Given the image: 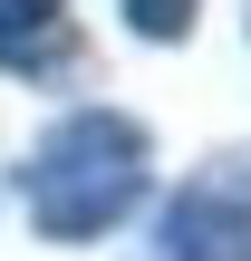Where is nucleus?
<instances>
[{
	"instance_id": "3",
	"label": "nucleus",
	"mask_w": 251,
	"mask_h": 261,
	"mask_svg": "<svg viewBox=\"0 0 251 261\" xmlns=\"http://www.w3.org/2000/svg\"><path fill=\"white\" fill-rule=\"evenodd\" d=\"M68 0H0V68H19V77H48V68H68Z\"/></svg>"
},
{
	"instance_id": "1",
	"label": "nucleus",
	"mask_w": 251,
	"mask_h": 261,
	"mask_svg": "<svg viewBox=\"0 0 251 261\" xmlns=\"http://www.w3.org/2000/svg\"><path fill=\"white\" fill-rule=\"evenodd\" d=\"M145 184H155V136H145L126 107H77V116H58V126L29 145V165H19V203H29V223H39L48 242H97V232H116V223L145 203Z\"/></svg>"
},
{
	"instance_id": "2",
	"label": "nucleus",
	"mask_w": 251,
	"mask_h": 261,
	"mask_svg": "<svg viewBox=\"0 0 251 261\" xmlns=\"http://www.w3.org/2000/svg\"><path fill=\"white\" fill-rule=\"evenodd\" d=\"M155 261H251V155L184 174V194L155 223Z\"/></svg>"
},
{
	"instance_id": "4",
	"label": "nucleus",
	"mask_w": 251,
	"mask_h": 261,
	"mask_svg": "<svg viewBox=\"0 0 251 261\" xmlns=\"http://www.w3.org/2000/svg\"><path fill=\"white\" fill-rule=\"evenodd\" d=\"M116 10H126V29L155 39V48H164V39H193V19H203V0H116Z\"/></svg>"
}]
</instances>
